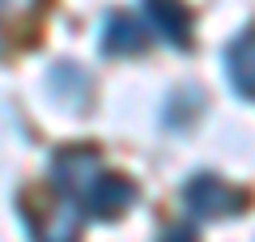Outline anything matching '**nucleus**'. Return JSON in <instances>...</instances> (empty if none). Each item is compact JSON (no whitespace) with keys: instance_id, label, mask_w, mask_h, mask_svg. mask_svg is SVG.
I'll return each instance as SVG.
<instances>
[{"instance_id":"7ed1b4c3","label":"nucleus","mask_w":255,"mask_h":242,"mask_svg":"<svg viewBox=\"0 0 255 242\" xmlns=\"http://www.w3.org/2000/svg\"><path fill=\"white\" fill-rule=\"evenodd\" d=\"M132 204H136V187H132L128 179H119V174H107V170L94 179V187L85 191V200H81V208H90V213L102 217V221L124 217Z\"/></svg>"},{"instance_id":"1a4fd4ad","label":"nucleus","mask_w":255,"mask_h":242,"mask_svg":"<svg viewBox=\"0 0 255 242\" xmlns=\"http://www.w3.org/2000/svg\"><path fill=\"white\" fill-rule=\"evenodd\" d=\"M30 0H0V9H26Z\"/></svg>"},{"instance_id":"20e7f679","label":"nucleus","mask_w":255,"mask_h":242,"mask_svg":"<svg viewBox=\"0 0 255 242\" xmlns=\"http://www.w3.org/2000/svg\"><path fill=\"white\" fill-rule=\"evenodd\" d=\"M145 17L166 43L191 47V13L183 0H145Z\"/></svg>"},{"instance_id":"f257e3e1","label":"nucleus","mask_w":255,"mask_h":242,"mask_svg":"<svg viewBox=\"0 0 255 242\" xmlns=\"http://www.w3.org/2000/svg\"><path fill=\"white\" fill-rule=\"evenodd\" d=\"M183 204L196 217H204V221H217V217L238 213V208H243V196H238L226 179H217V174H196V179L183 187Z\"/></svg>"},{"instance_id":"423d86ee","label":"nucleus","mask_w":255,"mask_h":242,"mask_svg":"<svg viewBox=\"0 0 255 242\" xmlns=\"http://www.w3.org/2000/svg\"><path fill=\"white\" fill-rule=\"evenodd\" d=\"M145 47V26L128 13H111L102 21V51L107 55H132Z\"/></svg>"},{"instance_id":"6e6552de","label":"nucleus","mask_w":255,"mask_h":242,"mask_svg":"<svg viewBox=\"0 0 255 242\" xmlns=\"http://www.w3.org/2000/svg\"><path fill=\"white\" fill-rule=\"evenodd\" d=\"M157 242H196V238H191V230H166Z\"/></svg>"},{"instance_id":"0eeeda50","label":"nucleus","mask_w":255,"mask_h":242,"mask_svg":"<svg viewBox=\"0 0 255 242\" xmlns=\"http://www.w3.org/2000/svg\"><path fill=\"white\" fill-rule=\"evenodd\" d=\"M251 51H255V38H251V30H243V34L230 43V51H226V68H230V85H234V94L243 102H251V94H255V85H251Z\"/></svg>"},{"instance_id":"39448f33","label":"nucleus","mask_w":255,"mask_h":242,"mask_svg":"<svg viewBox=\"0 0 255 242\" xmlns=\"http://www.w3.org/2000/svg\"><path fill=\"white\" fill-rule=\"evenodd\" d=\"M77 234H81V204L68 196H60V204L47 213V221L30 225L34 242H77Z\"/></svg>"},{"instance_id":"f03ea898","label":"nucleus","mask_w":255,"mask_h":242,"mask_svg":"<svg viewBox=\"0 0 255 242\" xmlns=\"http://www.w3.org/2000/svg\"><path fill=\"white\" fill-rule=\"evenodd\" d=\"M98 174H102V157L90 153V149H68L51 161V183L60 187V196L77 200V204L85 200V191L94 187Z\"/></svg>"}]
</instances>
